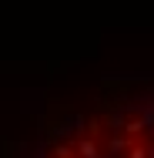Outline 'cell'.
<instances>
[{
	"label": "cell",
	"mask_w": 154,
	"mask_h": 158,
	"mask_svg": "<svg viewBox=\"0 0 154 158\" xmlns=\"http://www.w3.org/2000/svg\"><path fill=\"white\" fill-rule=\"evenodd\" d=\"M24 158H154V84H111L50 118Z\"/></svg>",
	"instance_id": "obj_1"
}]
</instances>
